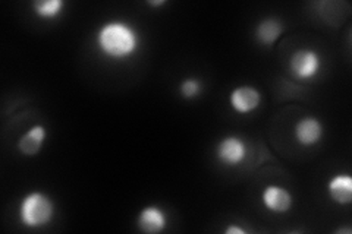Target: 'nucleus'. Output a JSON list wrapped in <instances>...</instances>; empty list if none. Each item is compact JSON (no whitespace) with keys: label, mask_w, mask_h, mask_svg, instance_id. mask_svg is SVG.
Instances as JSON below:
<instances>
[{"label":"nucleus","mask_w":352,"mask_h":234,"mask_svg":"<svg viewBox=\"0 0 352 234\" xmlns=\"http://www.w3.org/2000/svg\"><path fill=\"white\" fill-rule=\"evenodd\" d=\"M96 43L106 58L124 60L138 50L140 37L135 28L128 22L109 21L97 31Z\"/></svg>","instance_id":"1"},{"label":"nucleus","mask_w":352,"mask_h":234,"mask_svg":"<svg viewBox=\"0 0 352 234\" xmlns=\"http://www.w3.org/2000/svg\"><path fill=\"white\" fill-rule=\"evenodd\" d=\"M19 221L27 229H41L50 224L54 217L53 199L44 192H30L19 204Z\"/></svg>","instance_id":"2"},{"label":"nucleus","mask_w":352,"mask_h":234,"mask_svg":"<svg viewBox=\"0 0 352 234\" xmlns=\"http://www.w3.org/2000/svg\"><path fill=\"white\" fill-rule=\"evenodd\" d=\"M322 69V56L313 49H298L289 58V72L298 81H311Z\"/></svg>","instance_id":"3"},{"label":"nucleus","mask_w":352,"mask_h":234,"mask_svg":"<svg viewBox=\"0 0 352 234\" xmlns=\"http://www.w3.org/2000/svg\"><path fill=\"white\" fill-rule=\"evenodd\" d=\"M247 143L239 137L229 135L220 139L216 145V157L223 165L235 167L247 159Z\"/></svg>","instance_id":"4"},{"label":"nucleus","mask_w":352,"mask_h":234,"mask_svg":"<svg viewBox=\"0 0 352 234\" xmlns=\"http://www.w3.org/2000/svg\"><path fill=\"white\" fill-rule=\"evenodd\" d=\"M229 104L238 115H250L261 106V93L252 85H239L230 91Z\"/></svg>","instance_id":"5"},{"label":"nucleus","mask_w":352,"mask_h":234,"mask_svg":"<svg viewBox=\"0 0 352 234\" xmlns=\"http://www.w3.org/2000/svg\"><path fill=\"white\" fill-rule=\"evenodd\" d=\"M261 202L272 214H286L292 208L294 198L288 189L279 185H269L263 189Z\"/></svg>","instance_id":"6"},{"label":"nucleus","mask_w":352,"mask_h":234,"mask_svg":"<svg viewBox=\"0 0 352 234\" xmlns=\"http://www.w3.org/2000/svg\"><path fill=\"white\" fill-rule=\"evenodd\" d=\"M323 125L322 121L313 116L301 117L294 126V137L301 147H314L323 138Z\"/></svg>","instance_id":"7"},{"label":"nucleus","mask_w":352,"mask_h":234,"mask_svg":"<svg viewBox=\"0 0 352 234\" xmlns=\"http://www.w3.org/2000/svg\"><path fill=\"white\" fill-rule=\"evenodd\" d=\"M137 227L147 234H159L168 227V215L157 205H147L137 215Z\"/></svg>","instance_id":"8"},{"label":"nucleus","mask_w":352,"mask_h":234,"mask_svg":"<svg viewBox=\"0 0 352 234\" xmlns=\"http://www.w3.org/2000/svg\"><path fill=\"white\" fill-rule=\"evenodd\" d=\"M47 138V129L43 125L31 126L25 133H22L18 139V151L25 157H36L41 151L44 142Z\"/></svg>","instance_id":"9"},{"label":"nucleus","mask_w":352,"mask_h":234,"mask_svg":"<svg viewBox=\"0 0 352 234\" xmlns=\"http://www.w3.org/2000/svg\"><path fill=\"white\" fill-rule=\"evenodd\" d=\"M327 195L338 205H349L352 200V177L346 173L330 177L327 182Z\"/></svg>","instance_id":"10"},{"label":"nucleus","mask_w":352,"mask_h":234,"mask_svg":"<svg viewBox=\"0 0 352 234\" xmlns=\"http://www.w3.org/2000/svg\"><path fill=\"white\" fill-rule=\"evenodd\" d=\"M285 31L283 22L278 18H264L257 22L254 36L256 40L264 47H272L276 43Z\"/></svg>","instance_id":"11"},{"label":"nucleus","mask_w":352,"mask_h":234,"mask_svg":"<svg viewBox=\"0 0 352 234\" xmlns=\"http://www.w3.org/2000/svg\"><path fill=\"white\" fill-rule=\"evenodd\" d=\"M32 12L40 19H56L65 8L63 0H36L32 2Z\"/></svg>","instance_id":"12"},{"label":"nucleus","mask_w":352,"mask_h":234,"mask_svg":"<svg viewBox=\"0 0 352 234\" xmlns=\"http://www.w3.org/2000/svg\"><path fill=\"white\" fill-rule=\"evenodd\" d=\"M203 93V81L198 78L190 76L185 78L179 84V94L184 100H195L201 95Z\"/></svg>","instance_id":"13"},{"label":"nucleus","mask_w":352,"mask_h":234,"mask_svg":"<svg viewBox=\"0 0 352 234\" xmlns=\"http://www.w3.org/2000/svg\"><path fill=\"white\" fill-rule=\"evenodd\" d=\"M225 233L226 234H247V230H244L239 226H235V224H230L225 229Z\"/></svg>","instance_id":"14"},{"label":"nucleus","mask_w":352,"mask_h":234,"mask_svg":"<svg viewBox=\"0 0 352 234\" xmlns=\"http://www.w3.org/2000/svg\"><path fill=\"white\" fill-rule=\"evenodd\" d=\"M150 6H163L166 5V0H159V2H148Z\"/></svg>","instance_id":"15"},{"label":"nucleus","mask_w":352,"mask_h":234,"mask_svg":"<svg viewBox=\"0 0 352 234\" xmlns=\"http://www.w3.org/2000/svg\"><path fill=\"white\" fill-rule=\"evenodd\" d=\"M336 233H346V234H349V233H351V229H340V230H338Z\"/></svg>","instance_id":"16"}]
</instances>
